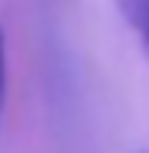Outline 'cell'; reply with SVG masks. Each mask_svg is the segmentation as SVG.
Wrapping results in <instances>:
<instances>
[{
	"label": "cell",
	"instance_id": "obj_1",
	"mask_svg": "<svg viewBox=\"0 0 149 153\" xmlns=\"http://www.w3.org/2000/svg\"><path fill=\"white\" fill-rule=\"evenodd\" d=\"M122 14H126L129 27L139 34V44H142L146 58H149V0H119Z\"/></svg>",
	"mask_w": 149,
	"mask_h": 153
},
{
	"label": "cell",
	"instance_id": "obj_2",
	"mask_svg": "<svg viewBox=\"0 0 149 153\" xmlns=\"http://www.w3.org/2000/svg\"><path fill=\"white\" fill-rule=\"evenodd\" d=\"M4 95H7V48H4V27H0V112H4Z\"/></svg>",
	"mask_w": 149,
	"mask_h": 153
}]
</instances>
